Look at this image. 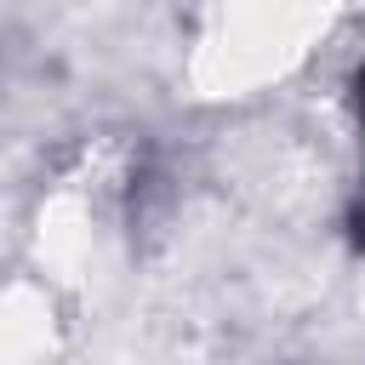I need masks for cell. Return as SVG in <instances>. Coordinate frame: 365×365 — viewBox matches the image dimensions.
Returning a JSON list of instances; mask_svg holds the SVG:
<instances>
[{
	"instance_id": "obj_1",
	"label": "cell",
	"mask_w": 365,
	"mask_h": 365,
	"mask_svg": "<svg viewBox=\"0 0 365 365\" xmlns=\"http://www.w3.org/2000/svg\"><path fill=\"white\" fill-rule=\"evenodd\" d=\"M359 103H365V91H359Z\"/></svg>"
}]
</instances>
